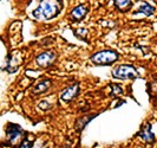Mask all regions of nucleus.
Masks as SVG:
<instances>
[{"label": "nucleus", "mask_w": 157, "mask_h": 148, "mask_svg": "<svg viewBox=\"0 0 157 148\" xmlns=\"http://www.w3.org/2000/svg\"><path fill=\"white\" fill-rule=\"evenodd\" d=\"M62 8H63L62 1H41L32 14L36 19L39 20H50L58 16Z\"/></svg>", "instance_id": "nucleus-1"}, {"label": "nucleus", "mask_w": 157, "mask_h": 148, "mask_svg": "<svg viewBox=\"0 0 157 148\" xmlns=\"http://www.w3.org/2000/svg\"><path fill=\"white\" fill-rule=\"evenodd\" d=\"M118 57L119 55L115 50H103L91 56L90 61L96 65H111L117 61Z\"/></svg>", "instance_id": "nucleus-2"}, {"label": "nucleus", "mask_w": 157, "mask_h": 148, "mask_svg": "<svg viewBox=\"0 0 157 148\" xmlns=\"http://www.w3.org/2000/svg\"><path fill=\"white\" fill-rule=\"evenodd\" d=\"M111 74L113 78H117V79H136L140 77L138 71L130 64H122L117 68L112 69Z\"/></svg>", "instance_id": "nucleus-3"}, {"label": "nucleus", "mask_w": 157, "mask_h": 148, "mask_svg": "<svg viewBox=\"0 0 157 148\" xmlns=\"http://www.w3.org/2000/svg\"><path fill=\"white\" fill-rule=\"evenodd\" d=\"M79 93H80V86H79V83H73L72 86L65 88L63 91H62L60 98L64 102H71L78 96Z\"/></svg>", "instance_id": "nucleus-4"}, {"label": "nucleus", "mask_w": 157, "mask_h": 148, "mask_svg": "<svg viewBox=\"0 0 157 148\" xmlns=\"http://www.w3.org/2000/svg\"><path fill=\"white\" fill-rule=\"evenodd\" d=\"M37 64L40 68H48L56 61V54L53 51H45L37 56Z\"/></svg>", "instance_id": "nucleus-5"}, {"label": "nucleus", "mask_w": 157, "mask_h": 148, "mask_svg": "<svg viewBox=\"0 0 157 148\" xmlns=\"http://www.w3.org/2000/svg\"><path fill=\"white\" fill-rule=\"evenodd\" d=\"M21 135H23V129L18 125L10 123L7 126V128H6V136H7V140L10 143H14Z\"/></svg>", "instance_id": "nucleus-6"}, {"label": "nucleus", "mask_w": 157, "mask_h": 148, "mask_svg": "<svg viewBox=\"0 0 157 148\" xmlns=\"http://www.w3.org/2000/svg\"><path fill=\"white\" fill-rule=\"evenodd\" d=\"M137 135H138L144 142H147V143H149V145H152V143L155 142V140H156L155 134L151 130V125H150V123H145V125L143 126L142 129L138 132Z\"/></svg>", "instance_id": "nucleus-7"}, {"label": "nucleus", "mask_w": 157, "mask_h": 148, "mask_svg": "<svg viewBox=\"0 0 157 148\" xmlns=\"http://www.w3.org/2000/svg\"><path fill=\"white\" fill-rule=\"evenodd\" d=\"M87 11H89V7H87V5L85 4H82V5H78V6H76V7L73 8L72 11H71V14H70V19L73 22V23H76V22H79V20H82L84 17L86 16Z\"/></svg>", "instance_id": "nucleus-8"}, {"label": "nucleus", "mask_w": 157, "mask_h": 148, "mask_svg": "<svg viewBox=\"0 0 157 148\" xmlns=\"http://www.w3.org/2000/svg\"><path fill=\"white\" fill-rule=\"evenodd\" d=\"M51 86H52V81H51V79H48V78H46V79H43L41 82H39L37 86L33 88L32 93L34 94V95L44 94V93H46L47 90L51 88Z\"/></svg>", "instance_id": "nucleus-9"}, {"label": "nucleus", "mask_w": 157, "mask_h": 148, "mask_svg": "<svg viewBox=\"0 0 157 148\" xmlns=\"http://www.w3.org/2000/svg\"><path fill=\"white\" fill-rule=\"evenodd\" d=\"M154 12H155V7L152 5H150L148 2H143L141 6L138 7L136 14H140L141 13V14H144L145 17H150L154 14Z\"/></svg>", "instance_id": "nucleus-10"}, {"label": "nucleus", "mask_w": 157, "mask_h": 148, "mask_svg": "<svg viewBox=\"0 0 157 148\" xmlns=\"http://www.w3.org/2000/svg\"><path fill=\"white\" fill-rule=\"evenodd\" d=\"M113 2H115V6L117 7V10L121 11V12L129 11L134 5V2L130 1V0H118V1H113Z\"/></svg>", "instance_id": "nucleus-11"}, {"label": "nucleus", "mask_w": 157, "mask_h": 148, "mask_svg": "<svg viewBox=\"0 0 157 148\" xmlns=\"http://www.w3.org/2000/svg\"><path fill=\"white\" fill-rule=\"evenodd\" d=\"M97 116V114H92V115H89V116H83L80 117L78 121H77V123H76V126H77V130H83L84 128H85V126L91 121V120H94V117Z\"/></svg>", "instance_id": "nucleus-12"}, {"label": "nucleus", "mask_w": 157, "mask_h": 148, "mask_svg": "<svg viewBox=\"0 0 157 148\" xmlns=\"http://www.w3.org/2000/svg\"><path fill=\"white\" fill-rule=\"evenodd\" d=\"M32 146H33V141L29 140L27 138H25L23 140V142L19 145V147L18 148H31Z\"/></svg>", "instance_id": "nucleus-13"}, {"label": "nucleus", "mask_w": 157, "mask_h": 148, "mask_svg": "<svg viewBox=\"0 0 157 148\" xmlns=\"http://www.w3.org/2000/svg\"><path fill=\"white\" fill-rule=\"evenodd\" d=\"M38 107H39V109H41V110H48L52 107V104L48 103L47 101H41L39 104H38Z\"/></svg>", "instance_id": "nucleus-14"}, {"label": "nucleus", "mask_w": 157, "mask_h": 148, "mask_svg": "<svg viewBox=\"0 0 157 148\" xmlns=\"http://www.w3.org/2000/svg\"><path fill=\"white\" fill-rule=\"evenodd\" d=\"M40 148H41V147H40ZM43 148H46V145H44V147H43Z\"/></svg>", "instance_id": "nucleus-15"}]
</instances>
